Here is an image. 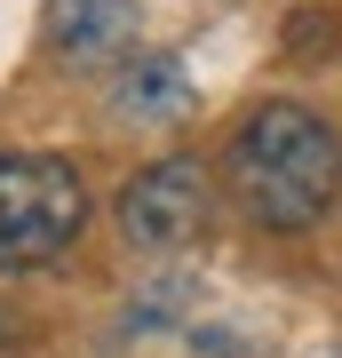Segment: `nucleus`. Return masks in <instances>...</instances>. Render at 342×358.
Here are the masks:
<instances>
[{
	"label": "nucleus",
	"instance_id": "obj_3",
	"mask_svg": "<svg viewBox=\"0 0 342 358\" xmlns=\"http://www.w3.org/2000/svg\"><path fill=\"white\" fill-rule=\"evenodd\" d=\"M207 215H215V183H207L199 159H152L127 176L120 192V231L127 247H143V255H176V247H191L207 231Z\"/></svg>",
	"mask_w": 342,
	"mask_h": 358
},
{
	"label": "nucleus",
	"instance_id": "obj_6",
	"mask_svg": "<svg viewBox=\"0 0 342 358\" xmlns=\"http://www.w3.org/2000/svg\"><path fill=\"white\" fill-rule=\"evenodd\" d=\"M0 358H24V334H16V319L0 310Z\"/></svg>",
	"mask_w": 342,
	"mask_h": 358
},
{
	"label": "nucleus",
	"instance_id": "obj_5",
	"mask_svg": "<svg viewBox=\"0 0 342 358\" xmlns=\"http://www.w3.org/2000/svg\"><path fill=\"white\" fill-rule=\"evenodd\" d=\"M120 112L127 120H183L191 112V80L176 56H127L120 72Z\"/></svg>",
	"mask_w": 342,
	"mask_h": 358
},
{
	"label": "nucleus",
	"instance_id": "obj_2",
	"mask_svg": "<svg viewBox=\"0 0 342 358\" xmlns=\"http://www.w3.org/2000/svg\"><path fill=\"white\" fill-rule=\"evenodd\" d=\"M88 223V176L56 152H0V271H40Z\"/></svg>",
	"mask_w": 342,
	"mask_h": 358
},
{
	"label": "nucleus",
	"instance_id": "obj_4",
	"mask_svg": "<svg viewBox=\"0 0 342 358\" xmlns=\"http://www.w3.org/2000/svg\"><path fill=\"white\" fill-rule=\"evenodd\" d=\"M143 40V0H48V48L64 72H112Z\"/></svg>",
	"mask_w": 342,
	"mask_h": 358
},
{
	"label": "nucleus",
	"instance_id": "obj_1",
	"mask_svg": "<svg viewBox=\"0 0 342 358\" xmlns=\"http://www.w3.org/2000/svg\"><path fill=\"white\" fill-rule=\"evenodd\" d=\"M223 183L263 231H311L342 199V136L311 103H255L223 152Z\"/></svg>",
	"mask_w": 342,
	"mask_h": 358
}]
</instances>
